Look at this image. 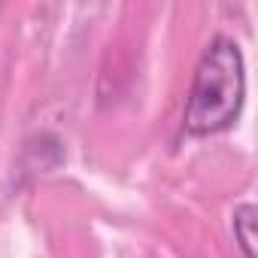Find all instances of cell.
<instances>
[{"label":"cell","instance_id":"cell-1","mask_svg":"<svg viewBox=\"0 0 258 258\" xmlns=\"http://www.w3.org/2000/svg\"><path fill=\"white\" fill-rule=\"evenodd\" d=\"M243 94H246V67L240 46L231 37H216L204 49L195 67V79L182 112L185 134L210 137L228 131L243 109Z\"/></svg>","mask_w":258,"mask_h":258},{"label":"cell","instance_id":"cell-2","mask_svg":"<svg viewBox=\"0 0 258 258\" xmlns=\"http://www.w3.org/2000/svg\"><path fill=\"white\" fill-rule=\"evenodd\" d=\"M234 237L246 258H255V207L243 204L234 210Z\"/></svg>","mask_w":258,"mask_h":258}]
</instances>
